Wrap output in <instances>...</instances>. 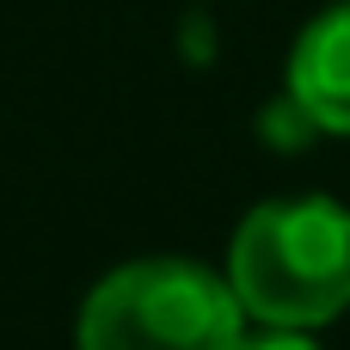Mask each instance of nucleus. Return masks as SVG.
I'll return each instance as SVG.
<instances>
[{
  "label": "nucleus",
  "instance_id": "7ed1b4c3",
  "mask_svg": "<svg viewBox=\"0 0 350 350\" xmlns=\"http://www.w3.org/2000/svg\"><path fill=\"white\" fill-rule=\"evenodd\" d=\"M289 98L314 129L350 135V0L301 25L289 49Z\"/></svg>",
  "mask_w": 350,
  "mask_h": 350
},
{
  "label": "nucleus",
  "instance_id": "20e7f679",
  "mask_svg": "<svg viewBox=\"0 0 350 350\" xmlns=\"http://www.w3.org/2000/svg\"><path fill=\"white\" fill-rule=\"evenodd\" d=\"M240 350H320L308 332H289V326H265L258 338H240Z\"/></svg>",
  "mask_w": 350,
  "mask_h": 350
},
{
  "label": "nucleus",
  "instance_id": "f257e3e1",
  "mask_svg": "<svg viewBox=\"0 0 350 350\" xmlns=\"http://www.w3.org/2000/svg\"><path fill=\"white\" fill-rule=\"evenodd\" d=\"M228 289L258 326L314 332L350 308V209L332 197L258 203L228 246Z\"/></svg>",
  "mask_w": 350,
  "mask_h": 350
},
{
  "label": "nucleus",
  "instance_id": "f03ea898",
  "mask_svg": "<svg viewBox=\"0 0 350 350\" xmlns=\"http://www.w3.org/2000/svg\"><path fill=\"white\" fill-rule=\"evenodd\" d=\"M246 308L228 277L191 258H135L92 283L80 350H240Z\"/></svg>",
  "mask_w": 350,
  "mask_h": 350
}]
</instances>
